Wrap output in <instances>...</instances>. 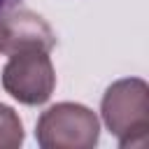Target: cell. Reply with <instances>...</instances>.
<instances>
[{
  "label": "cell",
  "mask_w": 149,
  "mask_h": 149,
  "mask_svg": "<svg viewBox=\"0 0 149 149\" xmlns=\"http://www.w3.org/2000/svg\"><path fill=\"white\" fill-rule=\"evenodd\" d=\"M54 47L56 33L40 14L19 7H12L0 14V54L12 56L16 51L28 49L51 51Z\"/></svg>",
  "instance_id": "277c9868"
},
{
  "label": "cell",
  "mask_w": 149,
  "mask_h": 149,
  "mask_svg": "<svg viewBox=\"0 0 149 149\" xmlns=\"http://www.w3.org/2000/svg\"><path fill=\"white\" fill-rule=\"evenodd\" d=\"M21 0H0V14L2 12H7V9H12V7H16Z\"/></svg>",
  "instance_id": "8992f818"
},
{
  "label": "cell",
  "mask_w": 149,
  "mask_h": 149,
  "mask_svg": "<svg viewBox=\"0 0 149 149\" xmlns=\"http://www.w3.org/2000/svg\"><path fill=\"white\" fill-rule=\"evenodd\" d=\"M100 114L119 147H147L149 142V86L140 77H126L107 86Z\"/></svg>",
  "instance_id": "6da1fadb"
},
{
  "label": "cell",
  "mask_w": 149,
  "mask_h": 149,
  "mask_svg": "<svg viewBox=\"0 0 149 149\" xmlns=\"http://www.w3.org/2000/svg\"><path fill=\"white\" fill-rule=\"evenodd\" d=\"M23 144V123L19 114L0 102V149H16Z\"/></svg>",
  "instance_id": "5b68a950"
},
{
  "label": "cell",
  "mask_w": 149,
  "mask_h": 149,
  "mask_svg": "<svg viewBox=\"0 0 149 149\" xmlns=\"http://www.w3.org/2000/svg\"><path fill=\"white\" fill-rule=\"evenodd\" d=\"M5 93H9L21 105H44L56 88V70L49 51L28 49L9 56L0 72Z\"/></svg>",
  "instance_id": "3957f363"
},
{
  "label": "cell",
  "mask_w": 149,
  "mask_h": 149,
  "mask_svg": "<svg viewBox=\"0 0 149 149\" xmlns=\"http://www.w3.org/2000/svg\"><path fill=\"white\" fill-rule=\"evenodd\" d=\"M100 137V121L93 109L79 102H56L44 109L35 126L42 149H93Z\"/></svg>",
  "instance_id": "7a4b0ae2"
}]
</instances>
